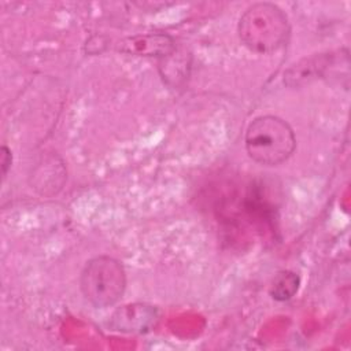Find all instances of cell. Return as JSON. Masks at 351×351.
Returning <instances> with one entry per match:
<instances>
[{
	"instance_id": "cell-1",
	"label": "cell",
	"mask_w": 351,
	"mask_h": 351,
	"mask_svg": "<svg viewBox=\"0 0 351 351\" xmlns=\"http://www.w3.org/2000/svg\"><path fill=\"white\" fill-rule=\"evenodd\" d=\"M241 43L252 52L270 53L280 49L289 37L287 14L273 3H255L239 19Z\"/></svg>"
},
{
	"instance_id": "cell-2",
	"label": "cell",
	"mask_w": 351,
	"mask_h": 351,
	"mask_svg": "<svg viewBox=\"0 0 351 351\" xmlns=\"http://www.w3.org/2000/svg\"><path fill=\"white\" fill-rule=\"evenodd\" d=\"M248 156L262 166H278L295 151L296 138L291 125L276 115L255 118L245 130Z\"/></svg>"
},
{
	"instance_id": "cell-3",
	"label": "cell",
	"mask_w": 351,
	"mask_h": 351,
	"mask_svg": "<svg viewBox=\"0 0 351 351\" xmlns=\"http://www.w3.org/2000/svg\"><path fill=\"white\" fill-rule=\"evenodd\" d=\"M80 289L85 300L96 308L114 306L126 289L123 265L108 255L89 259L80 276Z\"/></svg>"
},
{
	"instance_id": "cell-4",
	"label": "cell",
	"mask_w": 351,
	"mask_h": 351,
	"mask_svg": "<svg viewBox=\"0 0 351 351\" xmlns=\"http://www.w3.org/2000/svg\"><path fill=\"white\" fill-rule=\"evenodd\" d=\"M159 321V308L149 303L134 302L118 307L110 317L111 330L122 333L151 332Z\"/></svg>"
},
{
	"instance_id": "cell-5",
	"label": "cell",
	"mask_w": 351,
	"mask_h": 351,
	"mask_svg": "<svg viewBox=\"0 0 351 351\" xmlns=\"http://www.w3.org/2000/svg\"><path fill=\"white\" fill-rule=\"evenodd\" d=\"M119 49L126 53L165 59L171 55L177 47L171 36L165 33H147L128 37L119 43Z\"/></svg>"
},
{
	"instance_id": "cell-6",
	"label": "cell",
	"mask_w": 351,
	"mask_h": 351,
	"mask_svg": "<svg viewBox=\"0 0 351 351\" xmlns=\"http://www.w3.org/2000/svg\"><path fill=\"white\" fill-rule=\"evenodd\" d=\"M299 284H300V278L295 271L281 270L274 276L270 284L269 293L274 300L285 302L295 296V293L299 289Z\"/></svg>"
},
{
	"instance_id": "cell-7",
	"label": "cell",
	"mask_w": 351,
	"mask_h": 351,
	"mask_svg": "<svg viewBox=\"0 0 351 351\" xmlns=\"http://www.w3.org/2000/svg\"><path fill=\"white\" fill-rule=\"evenodd\" d=\"M0 163H1V177L3 178H5V176H7V173H8V170H10V167H11V162H12V155H11V151L5 147V145H3L1 147V149H0Z\"/></svg>"
}]
</instances>
